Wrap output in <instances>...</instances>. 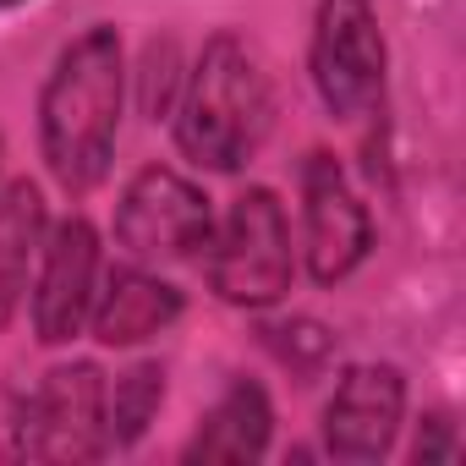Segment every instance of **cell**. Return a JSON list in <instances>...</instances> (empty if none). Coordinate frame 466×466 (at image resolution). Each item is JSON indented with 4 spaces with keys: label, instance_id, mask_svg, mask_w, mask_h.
<instances>
[{
    "label": "cell",
    "instance_id": "cell-13",
    "mask_svg": "<svg viewBox=\"0 0 466 466\" xmlns=\"http://www.w3.org/2000/svg\"><path fill=\"white\" fill-rule=\"evenodd\" d=\"M165 406V368L159 362H132L127 373H116V384H105V433L110 450H132L154 417Z\"/></svg>",
    "mask_w": 466,
    "mask_h": 466
},
{
    "label": "cell",
    "instance_id": "cell-2",
    "mask_svg": "<svg viewBox=\"0 0 466 466\" xmlns=\"http://www.w3.org/2000/svg\"><path fill=\"white\" fill-rule=\"evenodd\" d=\"M170 127H176V148L219 176H237L264 154L275 132V83L258 50L237 28H219L203 39L198 61L181 77Z\"/></svg>",
    "mask_w": 466,
    "mask_h": 466
},
{
    "label": "cell",
    "instance_id": "cell-18",
    "mask_svg": "<svg viewBox=\"0 0 466 466\" xmlns=\"http://www.w3.org/2000/svg\"><path fill=\"white\" fill-rule=\"evenodd\" d=\"M0 159H6V143H0Z\"/></svg>",
    "mask_w": 466,
    "mask_h": 466
},
{
    "label": "cell",
    "instance_id": "cell-16",
    "mask_svg": "<svg viewBox=\"0 0 466 466\" xmlns=\"http://www.w3.org/2000/svg\"><path fill=\"white\" fill-rule=\"evenodd\" d=\"M411 455H417V461H450V455H455V433H450V417H439V411H433V417H422Z\"/></svg>",
    "mask_w": 466,
    "mask_h": 466
},
{
    "label": "cell",
    "instance_id": "cell-9",
    "mask_svg": "<svg viewBox=\"0 0 466 466\" xmlns=\"http://www.w3.org/2000/svg\"><path fill=\"white\" fill-rule=\"evenodd\" d=\"M406 422V373L395 362H351L324 400V450L335 461H384Z\"/></svg>",
    "mask_w": 466,
    "mask_h": 466
},
{
    "label": "cell",
    "instance_id": "cell-6",
    "mask_svg": "<svg viewBox=\"0 0 466 466\" xmlns=\"http://www.w3.org/2000/svg\"><path fill=\"white\" fill-rule=\"evenodd\" d=\"M297 192H302V264L313 286H340L373 253V214L357 198V187L346 181L340 159L324 148L302 159Z\"/></svg>",
    "mask_w": 466,
    "mask_h": 466
},
{
    "label": "cell",
    "instance_id": "cell-17",
    "mask_svg": "<svg viewBox=\"0 0 466 466\" xmlns=\"http://www.w3.org/2000/svg\"><path fill=\"white\" fill-rule=\"evenodd\" d=\"M12 6H23V0H0V12H12Z\"/></svg>",
    "mask_w": 466,
    "mask_h": 466
},
{
    "label": "cell",
    "instance_id": "cell-4",
    "mask_svg": "<svg viewBox=\"0 0 466 466\" xmlns=\"http://www.w3.org/2000/svg\"><path fill=\"white\" fill-rule=\"evenodd\" d=\"M110 237L132 264H187L203 258L214 237V203L198 181H187L170 165H143L110 214Z\"/></svg>",
    "mask_w": 466,
    "mask_h": 466
},
{
    "label": "cell",
    "instance_id": "cell-12",
    "mask_svg": "<svg viewBox=\"0 0 466 466\" xmlns=\"http://www.w3.org/2000/svg\"><path fill=\"white\" fill-rule=\"evenodd\" d=\"M45 230H50V208H45L39 181H28V176L0 181V329L17 319V308L28 297Z\"/></svg>",
    "mask_w": 466,
    "mask_h": 466
},
{
    "label": "cell",
    "instance_id": "cell-3",
    "mask_svg": "<svg viewBox=\"0 0 466 466\" xmlns=\"http://www.w3.org/2000/svg\"><path fill=\"white\" fill-rule=\"evenodd\" d=\"M208 258V291L225 308L264 313L286 302L297 280V242H291V214L275 187H242L214 214V237L203 248Z\"/></svg>",
    "mask_w": 466,
    "mask_h": 466
},
{
    "label": "cell",
    "instance_id": "cell-7",
    "mask_svg": "<svg viewBox=\"0 0 466 466\" xmlns=\"http://www.w3.org/2000/svg\"><path fill=\"white\" fill-rule=\"evenodd\" d=\"M110 450L105 433V373L99 362H56L28 395V461L83 466Z\"/></svg>",
    "mask_w": 466,
    "mask_h": 466
},
{
    "label": "cell",
    "instance_id": "cell-5",
    "mask_svg": "<svg viewBox=\"0 0 466 466\" xmlns=\"http://www.w3.org/2000/svg\"><path fill=\"white\" fill-rule=\"evenodd\" d=\"M384 72H390V45L373 0H319L308 39V77L319 105L335 121H362L384 99Z\"/></svg>",
    "mask_w": 466,
    "mask_h": 466
},
{
    "label": "cell",
    "instance_id": "cell-10",
    "mask_svg": "<svg viewBox=\"0 0 466 466\" xmlns=\"http://www.w3.org/2000/svg\"><path fill=\"white\" fill-rule=\"evenodd\" d=\"M181 308H187L181 286H170L148 264H132L127 258L121 269H110L99 280L94 308H88V329H94L99 346H116L121 351V346H143V340L165 335L181 319Z\"/></svg>",
    "mask_w": 466,
    "mask_h": 466
},
{
    "label": "cell",
    "instance_id": "cell-14",
    "mask_svg": "<svg viewBox=\"0 0 466 466\" xmlns=\"http://www.w3.org/2000/svg\"><path fill=\"white\" fill-rule=\"evenodd\" d=\"M181 77H187L181 45H176L170 34H165V39H148V45H143V61H137V105H143L148 121H170L176 94H181Z\"/></svg>",
    "mask_w": 466,
    "mask_h": 466
},
{
    "label": "cell",
    "instance_id": "cell-15",
    "mask_svg": "<svg viewBox=\"0 0 466 466\" xmlns=\"http://www.w3.org/2000/svg\"><path fill=\"white\" fill-rule=\"evenodd\" d=\"M0 461H28V395L0 384Z\"/></svg>",
    "mask_w": 466,
    "mask_h": 466
},
{
    "label": "cell",
    "instance_id": "cell-11",
    "mask_svg": "<svg viewBox=\"0 0 466 466\" xmlns=\"http://www.w3.org/2000/svg\"><path fill=\"white\" fill-rule=\"evenodd\" d=\"M275 439V406L258 379H230L219 400L203 411L198 433L187 439L181 461H264Z\"/></svg>",
    "mask_w": 466,
    "mask_h": 466
},
{
    "label": "cell",
    "instance_id": "cell-1",
    "mask_svg": "<svg viewBox=\"0 0 466 466\" xmlns=\"http://www.w3.org/2000/svg\"><path fill=\"white\" fill-rule=\"evenodd\" d=\"M127 105V56L110 23L83 28L39 88V154L61 192H94L116 165Z\"/></svg>",
    "mask_w": 466,
    "mask_h": 466
},
{
    "label": "cell",
    "instance_id": "cell-8",
    "mask_svg": "<svg viewBox=\"0 0 466 466\" xmlns=\"http://www.w3.org/2000/svg\"><path fill=\"white\" fill-rule=\"evenodd\" d=\"M99 230L88 214H66V219H50L45 230V248H39V264H34V335L39 346H66L88 329V308H94V291H99Z\"/></svg>",
    "mask_w": 466,
    "mask_h": 466
}]
</instances>
